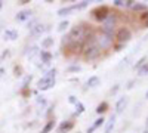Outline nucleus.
I'll return each mask as SVG.
<instances>
[{
    "label": "nucleus",
    "instance_id": "1",
    "mask_svg": "<svg viewBox=\"0 0 148 133\" xmlns=\"http://www.w3.org/2000/svg\"><path fill=\"white\" fill-rule=\"evenodd\" d=\"M89 34H90V31L86 28L84 24H79V25L73 27V28L68 31V34L62 39V44H64L65 47L70 46V44H83V46H84L86 37H88Z\"/></svg>",
    "mask_w": 148,
    "mask_h": 133
},
{
    "label": "nucleus",
    "instance_id": "2",
    "mask_svg": "<svg viewBox=\"0 0 148 133\" xmlns=\"http://www.w3.org/2000/svg\"><path fill=\"white\" fill-rule=\"evenodd\" d=\"M117 22H119V15L116 12H110L108 16L102 21V25H101V33L110 35V37H114L116 34V27H117Z\"/></svg>",
    "mask_w": 148,
    "mask_h": 133
},
{
    "label": "nucleus",
    "instance_id": "3",
    "mask_svg": "<svg viewBox=\"0 0 148 133\" xmlns=\"http://www.w3.org/2000/svg\"><path fill=\"white\" fill-rule=\"evenodd\" d=\"M56 68H51L46 74L39 80V83H37V89L45 92V90H49V89H52L55 86V83H56Z\"/></svg>",
    "mask_w": 148,
    "mask_h": 133
},
{
    "label": "nucleus",
    "instance_id": "4",
    "mask_svg": "<svg viewBox=\"0 0 148 133\" xmlns=\"http://www.w3.org/2000/svg\"><path fill=\"white\" fill-rule=\"evenodd\" d=\"M82 52H83L84 61H96V59L101 56V49L96 46L95 40H90V42L86 43Z\"/></svg>",
    "mask_w": 148,
    "mask_h": 133
},
{
    "label": "nucleus",
    "instance_id": "5",
    "mask_svg": "<svg viewBox=\"0 0 148 133\" xmlns=\"http://www.w3.org/2000/svg\"><path fill=\"white\" fill-rule=\"evenodd\" d=\"M93 40H95V43H96V46L101 49V52L102 50H110L111 47L114 46V43H116V40H114V37H110V35H107V34H104V33H96L95 35H93Z\"/></svg>",
    "mask_w": 148,
    "mask_h": 133
},
{
    "label": "nucleus",
    "instance_id": "6",
    "mask_svg": "<svg viewBox=\"0 0 148 133\" xmlns=\"http://www.w3.org/2000/svg\"><path fill=\"white\" fill-rule=\"evenodd\" d=\"M132 39V31L127 28V27H121L116 31L114 34V40L117 43H121V44H126L129 40Z\"/></svg>",
    "mask_w": 148,
    "mask_h": 133
},
{
    "label": "nucleus",
    "instance_id": "7",
    "mask_svg": "<svg viewBox=\"0 0 148 133\" xmlns=\"http://www.w3.org/2000/svg\"><path fill=\"white\" fill-rule=\"evenodd\" d=\"M110 8L108 6H105V5H102V6H98V8H95L93 10H92V18L95 19V21H98V22H102L107 16H108V14H110Z\"/></svg>",
    "mask_w": 148,
    "mask_h": 133
},
{
    "label": "nucleus",
    "instance_id": "8",
    "mask_svg": "<svg viewBox=\"0 0 148 133\" xmlns=\"http://www.w3.org/2000/svg\"><path fill=\"white\" fill-rule=\"evenodd\" d=\"M49 28L46 27V25H43V24H37V25H34L31 30H30V35L33 39H39V37H42V34L45 33V31H47Z\"/></svg>",
    "mask_w": 148,
    "mask_h": 133
},
{
    "label": "nucleus",
    "instance_id": "9",
    "mask_svg": "<svg viewBox=\"0 0 148 133\" xmlns=\"http://www.w3.org/2000/svg\"><path fill=\"white\" fill-rule=\"evenodd\" d=\"M31 18H33V10H30V9H22V10H19L18 14H16V16H15V19H16L18 22L28 21V19H31Z\"/></svg>",
    "mask_w": 148,
    "mask_h": 133
},
{
    "label": "nucleus",
    "instance_id": "10",
    "mask_svg": "<svg viewBox=\"0 0 148 133\" xmlns=\"http://www.w3.org/2000/svg\"><path fill=\"white\" fill-rule=\"evenodd\" d=\"M73 127H74V121L67 120V121H62L58 126V133H68L70 130H73Z\"/></svg>",
    "mask_w": 148,
    "mask_h": 133
},
{
    "label": "nucleus",
    "instance_id": "11",
    "mask_svg": "<svg viewBox=\"0 0 148 133\" xmlns=\"http://www.w3.org/2000/svg\"><path fill=\"white\" fill-rule=\"evenodd\" d=\"M39 58H40V61H42L43 65H49V64H51V61H52V53L49 52V50H40Z\"/></svg>",
    "mask_w": 148,
    "mask_h": 133
},
{
    "label": "nucleus",
    "instance_id": "12",
    "mask_svg": "<svg viewBox=\"0 0 148 133\" xmlns=\"http://www.w3.org/2000/svg\"><path fill=\"white\" fill-rule=\"evenodd\" d=\"M126 105H127V98H126V96H123V98H120L117 101V104H116V113L117 114L123 113V110L126 108Z\"/></svg>",
    "mask_w": 148,
    "mask_h": 133
},
{
    "label": "nucleus",
    "instance_id": "13",
    "mask_svg": "<svg viewBox=\"0 0 148 133\" xmlns=\"http://www.w3.org/2000/svg\"><path fill=\"white\" fill-rule=\"evenodd\" d=\"M101 84V78L98 77V76H92L88 78V81H86V86L88 87H96V86H99Z\"/></svg>",
    "mask_w": 148,
    "mask_h": 133
},
{
    "label": "nucleus",
    "instance_id": "14",
    "mask_svg": "<svg viewBox=\"0 0 148 133\" xmlns=\"http://www.w3.org/2000/svg\"><path fill=\"white\" fill-rule=\"evenodd\" d=\"M71 12H74V9H73V5H70V6H64V8H61V9H58V16H61V18H64V16H67V15H70Z\"/></svg>",
    "mask_w": 148,
    "mask_h": 133
},
{
    "label": "nucleus",
    "instance_id": "15",
    "mask_svg": "<svg viewBox=\"0 0 148 133\" xmlns=\"http://www.w3.org/2000/svg\"><path fill=\"white\" fill-rule=\"evenodd\" d=\"M114 126H116V115H111L110 120L107 121V124H105L104 133H111V132H113V129H114Z\"/></svg>",
    "mask_w": 148,
    "mask_h": 133
},
{
    "label": "nucleus",
    "instance_id": "16",
    "mask_svg": "<svg viewBox=\"0 0 148 133\" xmlns=\"http://www.w3.org/2000/svg\"><path fill=\"white\" fill-rule=\"evenodd\" d=\"M5 39L6 40H10V42H14L18 39V31L16 30H6L5 31Z\"/></svg>",
    "mask_w": 148,
    "mask_h": 133
},
{
    "label": "nucleus",
    "instance_id": "17",
    "mask_svg": "<svg viewBox=\"0 0 148 133\" xmlns=\"http://www.w3.org/2000/svg\"><path fill=\"white\" fill-rule=\"evenodd\" d=\"M39 55H40V50H39V47H37V46H31L28 49V52H27V56L30 59H36V56H39Z\"/></svg>",
    "mask_w": 148,
    "mask_h": 133
},
{
    "label": "nucleus",
    "instance_id": "18",
    "mask_svg": "<svg viewBox=\"0 0 148 133\" xmlns=\"http://www.w3.org/2000/svg\"><path fill=\"white\" fill-rule=\"evenodd\" d=\"M53 127H55V120H49V121L43 126V129H42L40 133H51L53 130Z\"/></svg>",
    "mask_w": 148,
    "mask_h": 133
},
{
    "label": "nucleus",
    "instance_id": "19",
    "mask_svg": "<svg viewBox=\"0 0 148 133\" xmlns=\"http://www.w3.org/2000/svg\"><path fill=\"white\" fill-rule=\"evenodd\" d=\"M108 108H110V106H108V104H107V102H101L99 105L96 106V110H95V111H96V114L102 115L104 113H107V111H108Z\"/></svg>",
    "mask_w": 148,
    "mask_h": 133
},
{
    "label": "nucleus",
    "instance_id": "20",
    "mask_svg": "<svg viewBox=\"0 0 148 133\" xmlns=\"http://www.w3.org/2000/svg\"><path fill=\"white\" fill-rule=\"evenodd\" d=\"M133 12H145L147 9H148V6L147 5H144V3H136V2H135L133 3V6L130 8Z\"/></svg>",
    "mask_w": 148,
    "mask_h": 133
},
{
    "label": "nucleus",
    "instance_id": "21",
    "mask_svg": "<svg viewBox=\"0 0 148 133\" xmlns=\"http://www.w3.org/2000/svg\"><path fill=\"white\" fill-rule=\"evenodd\" d=\"M53 46V39L52 37H46L42 40V47H43V50H47L49 47H52Z\"/></svg>",
    "mask_w": 148,
    "mask_h": 133
},
{
    "label": "nucleus",
    "instance_id": "22",
    "mask_svg": "<svg viewBox=\"0 0 148 133\" xmlns=\"http://www.w3.org/2000/svg\"><path fill=\"white\" fill-rule=\"evenodd\" d=\"M139 19H141V25H142V28H147V27H148V10L142 12V14L139 15Z\"/></svg>",
    "mask_w": 148,
    "mask_h": 133
},
{
    "label": "nucleus",
    "instance_id": "23",
    "mask_svg": "<svg viewBox=\"0 0 148 133\" xmlns=\"http://www.w3.org/2000/svg\"><path fill=\"white\" fill-rule=\"evenodd\" d=\"M88 6H89V2H88V0H83V2H79L76 5H73V9L74 10H83V9H86Z\"/></svg>",
    "mask_w": 148,
    "mask_h": 133
},
{
    "label": "nucleus",
    "instance_id": "24",
    "mask_svg": "<svg viewBox=\"0 0 148 133\" xmlns=\"http://www.w3.org/2000/svg\"><path fill=\"white\" fill-rule=\"evenodd\" d=\"M68 27H70V22H68L67 19H65V21H61V22L58 24V31H59V33H64Z\"/></svg>",
    "mask_w": 148,
    "mask_h": 133
},
{
    "label": "nucleus",
    "instance_id": "25",
    "mask_svg": "<svg viewBox=\"0 0 148 133\" xmlns=\"http://www.w3.org/2000/svg\"><path fill=\"white\" fill-rule=\"evenodd\" d=\"M74 106H76V113H74L76 115H80V114H83V113H84V105H83L80 101H77V104L74 105Z\"/></svg>",
    "mask_w": 148,
    "mask_h": 133
},
{
    "label": "nucleus",
    "instance_id": "26",
    "mask_svg": "<svg viewBox=\"0 0 148 133\" xmlns=\"http://www.w3.org/2000/svg\"><path fill=\"white\" fill-rule=\"evenodd\" d=\"M148 74V62H145L139 70H138V76L139 77H144V76H147Z\"/></svg>",
    "mask_w": 148,
    "mask_h": 133
},
{
    "label": "nucleus",
    "instance_id": "27",
    "mask_svg": "<svg viewBox=\"0 0 148 133\" xmlns=\"http://www.w3.org/2000/svg\"><path fill=\"white\" fill-rule=\"evenodd\" d=\"M104 123H105V118H104V117L101 115L99 118H96V120H95V123H93V126H92V127H93V129L96 130L98 127H101V126H102Z\"/></svg>",
    "mask_w": 148,
    "mask_h": 133
},
{
    "label": "nucleus",
    "instance_id": "28",
    "mask_svg": "<svg viewBox=\"0 0 148 133\" xmlns=\"http://www.w3.org/2000/svg\"><path fill=\"white\" fill-rule=\"evenodd\" d=\"M145 62H147V56H142L141 59H138V62L135 64V68H136V70H139V68H141V67H142Z\"/></svg>",
    "mask_w": 148,
    "mask_h": 133
},
{
    "label": "nucleus",
    "instance_id": "29",
    "mask_svg": "<svg viewBox=\"0 0 148 133\" xmlns=\"http://www.w3.org/2000/svg\"><path fill=\"white\" fill-rule=\"evenodd\" d=\"M31 80H33V77H31V76H27L25 78H24V83H22V89H27V87H28V84L31 83Z\"/></svg>",
    "mask_w": 148,
    "mask_h": 133
},
{
    "label": "nucleus",
    "instance_id": "30",
    "mask_svg": "<svg viewBox=\"0 0 148 133\" xmlns=\"http://www.w3.org/2000/svg\"><path fill=\"white\" fill-rule=\"evenodd\" d=\"M82 68L79 67V65H70L68 68H67V72H79Z\"/></svg>",
    "mask_w": 148,
    "mask_h": 133
},
{
    "label": "nucleus",
    "instance_id": "31",
    "mask_svg": "<svg viewBox=\"0 0 148 133\" xmlns=\"http://www.w3.org/2000/svg\"><path fill=\"white\" fill-rule=\"evenodd\" d=\"M14 72H15V76H16V77H21V76H22V67H19V65H15V68H14Z\"/></svg>",
    "mask_w": 148,
    "mask_h": 133
},
{
    "label": "nucleus",
    "instance_id": "32",
    "mask_svg": "<svg viewBox=\"0 0 148 133\" xmlns=\"http://www.w3.org/2000/svg\"><path fill=\"white\" fill-rule=\"evenodd\" d=\"M126 44H121V43H114V46H113V50L114 52H120L123 47H125Z\"/></svg>",
    "mask_w": 148,
    "mask_h": 133
},
{
    "label": "nucleus",
    "instance_id": "33",
    "mask_svg": "<svg viewBox=\"0 0 148 133\" xmlns=\"http://www.w3.org/2000/svg\"><path fill=\"white\" fill-rule=\"evenodd\" d=\"M113 5H114L116 8H125V2H123V0H114Z\"/></svg>",
    "mask_w": 148,
    "mask_h": 133
},
{
    "label": "nucleus",
    "instance_id": "34",
    "mask_svg": "<svg viewBox=\"0 0 148 133\" xmlns=\"http://www.w3.org/2000/svg\"><path fill=\"white\" fill-rule=\"evenodd\" d=\"M68 102L73 104V105H76V104H77V98H76L74 95H70V96H68Z\"/></svg>",
    "mask_w": 148,
    "mask_h": 133
},
{
    "label": "nucleus",
    "instance_id": "35",
    "mask_svg": "<svg viewBox=\"0 0 148 133\" xmlns=\"http://www.w3.org/2000/svg\"><path fill=\"white\" fill-rule=\"evenodd\" d=\"M37 24H39V21H37L36 18H34V19H31V21L28 22V30H31L34 25H37Z\"/></svg>",
    "mask_w": 148,
    "mask_h": 133
},
{
    "label": "nucleus",
    "instance_id": "36",
    "mask_svg": "<svg viewBox=\"0 0 148 133\" xmlns=\"http://www.w3.org/2000/svg\"><path fill=\"white\" fill-rule=\"evenodd\" d=\"M133 3H135L133 0H126V2H125V8H126V9H130V8L133 6Z\"/></svg>",
    "mask_w": 148,
    "mask_h": 133
},
{
    "label": "nucleus",
    "instance_id": "37",
    "mask_svg": "<svg viewBox=\"0 0 148 133\" xmlns=\"http://www.w3.org/2000/svg\"><path fill=\"white\" fill-rule=\"evenodd\" d=\"M119 89H120V84H116V86L110 90V93H111V95H116V93L119 92Z\"/></svg>",
    "mask_w": 148,
    "mask_h": 133
},
{
    "label": "nucleus",
    "instance_id": "38",
    "mask_svg": "<svg viewBox=\"0 0 148 133\" xmlns=\"http://www.w3.org/2000/svg\"><path fill=\"white\" fill-rule=\"evenodd\" d=\"M37 104H42V106H45L46 105V99L43 98V96H39V98H37Z\"/></svg>",
    "mask_w": 148,
    "mask_h": 133
},
{
    "label": "nucleus",
    "instance_id": "39",
    "mask_svg": "<svg viewBox=\"0 0 148 133\" xmlns=\"http://www.w3.org/2000/svg\"><path fill=\"white\" fill-rule=\"evenodd\" d=\"M133 84H135V80H130V81L127 83V86H126V89H132V87H133Z\"/></svg>",
    "mask_w": 148,
    "mask_h": 133
},
{
    "label": "nucleus",
    "instance_id": "40",
    "mask_svg": "<svg viewBox=\"0 0 148 133\" xmlns=\"http://www.w3.org/2000/svg\"><path fill=\"white\" fill-rule=\"evenodd\" d=\"M30 3V0H18V5H27Z\"/></svg>",
    "mask_w": 148,
    "mask_h": 133
},
{
    "label": "nucleus",
    "instance_id": "41",
    "mask_svg": "<svg viewBox=\"0 0 148 133\" xmlns=\"http://www.w3.org/2000/svg\"><path fill=\"white\" fill-rule=\"evenodd\" d=\"M142 133H148V117H147V121H145V127H144V132Z\"/></svg>",
    "mask_w": 148,
    "mask_h": 133
},
{
    "label": "nucleus",
    "instance_id": "42",
    "mask_svg": "<svg viewBox=\"0 0 148 133\" xmlns=\"http://www.w3.org/2000/svg\"><path fill=\"white\" fill-rule=\"evenodd\" d=\"M93 130H95V129H93V127H90V129H88V132H86V133H93Z\"/></svg>",
    "mask_w": 148,
    "mask_h": 133
},
{
    "label": "nucleus",
    "instance_id": "43",
    "mask_svg": "<svg viewBox=\"0 0 148 133\" xmlns=\"http://www.w3.org/2000/svg\"><path fill=\"white\" fill-rule=\"evenodd\" d=\"M2 6H3V2H2V0H0V9H2Z\"/></svg>",
    "mask_w": 148,
    "mask_h": 133
},
{
    "label": "nucleus",
    "instance_id": "44",
    "mask_svg": "<svg viewBox=\"0 0 148 133\" xmlns=\"http://www.w3.org/2000/svg\"><path fill=\"white\" fill-rule=\"evenodd\" d=\"M145 98L148 99V90H147V93H145Z\"/></svg>",
    "mask_w": 148,
    "mask_h": 133
}]
</instances>
